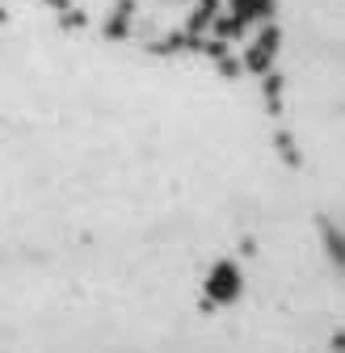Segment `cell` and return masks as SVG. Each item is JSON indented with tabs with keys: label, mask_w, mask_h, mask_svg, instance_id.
<instances>
[{
	"label": "cell",
	"mask_w": 345,
	"mask_h": 353,
	"mask_svg": "<svg viewBox=\"0 0 345 353\" xmlns=\"http://www.w3.org/2000/svg\"><path fill=\"white\" fill-rule=\"evenodd\" d=\"M240 294H244L240 265H236V261H215L210 274H206V282H202V299H206L210 307H232Z\"/></svg>",
	"instance_id": "1"
},
{
	"label": "cell",
	"mask_w": 345,
	"mask_h": 353,
	"mask_svg": "<svg viewBox=\"0 0 345 353\" xmlns=\"http://www.w3.org/2000/svg\"><path fill=\"white\" fill-rule=\"evenodd\" d=\"M278 51H282V26H274V21H270V26L257 30V38L244 47L240 68H244V72H253V76H266V72H274Z\"/></svg>",
	"instance_id": "2"
},
{
	"label": "cell",
	"mask_w": 345,
	"mask_h": 353,
	"mask_svg": "<svg viewBox=\"0 0 345 353\" xmlns=\"http://www.w3.org/2000/svg\"><path fill=\"white\" fill-rule=\"evenodd\" d=\"M101 34H106L110 42L131 38V34H135V0H118L114 13H110V17H106V26H101Z\"/></svg>",
	"instance_id": "3"
},
{
	"label": "cell",
	"mask_w": 345,
	"mask_h": 353,
	"mask_svg": "<svg viewBox=\"0 0 345 353\" xmlns=\"http://www.w3.org/2000/svg\"><path fill=\"white\" fill-rule=\"evenodd\" d=\"M274 5H278V0H228V13L240 17L244 26H257V21L274 17Z\"/></svg>",
	"instance_id": "4"
},
{
	"label": "cell",
	"mask_w": 345,
	"mask_h": 353,
	"mask_svg": "<svg viewBox=\"0 0 345 353\" xmlns=\"http://www.w3.org/2000/svg\"><path fill=\"white\" fill-rule=\"evenodd\" d=\"M219 9H224V0H198V5L190 9V17H186L181 30H186L190 38H202V34L210 30V21H215V13H219Z\"/></svg>",
	"instance_id": "5"
},
{
	"label": "cell",
	"mask_w": 345,
	"mask_h": 353,
	"mask_svg": "<svg viewBox=\"0 0 345 353\" xmlns=\"http://www.w3.org/2000/svg\"><path fill=\"white\" fill-rule=\"evenodd\" d=\"M206 34H210V38H219V42H240V38L248 34V26H244L240 17H232V13H215V21H210Z\"/></svg>",
	"instance_id": "6"
},
{
	"label": "cell",
	"mask_w": 345,
	"mask_h": 353,
	"mask_svg": "<svg viewBox=\"0 0 345 353\" xmlns=\"http://www.w3.org/2000/svg\"><path fill=\"white\" fill-rule=\"evenodd\" d=\"M320 236H324V252H328V261L337 265H345V240H341V228H333V219H320Z\"/></svg>",
	"instance_id": "7"
},
{
	"label": "cell",
	"mask_w": 345,
	"mask_h": 353,
	"mask_svg": "<svg viewBox=\"0 0 345 353\" xmlns=\"http://www.w3.org/2000/svg\"><path fill=\"white\" fill-rule=\"evenodd\" d=\"M262 97H266V110L278 118L282 114V76L278 72H266L262 76Z\"/></svg>",
	"instance_id": "8"
},
{
	"label": "cell",
	"mask_w": 345,
	"mask_h": 353,
	"mask_svg": "<svg viewBox=\"0 0 345 353\" xmlns=\"http://www.w3.org/2000/svg\"><path fill=\"white\" fill-rule=\"evenodd\" d=\"M274 143H278V152H282V160H286L290 168H299V164H304V156H299V148H295V139L286 135V130H278V135H274Z\"/></svg>",
	"instance_id": "9"
},
{
	"label": "cell",
	"mask_w": 345,
	"mask_h": 353,
	"mask_svg": "<svg viewBox=\"0 0 345 353\" xmlns=\"http://www.w3.org/2000/svg\"><path fill=\"white\" fill-rule=\"evenodd\" d=\"M215 68H219V76H228V80H236V76L244 72V68H240V59H236L232 51H224L219 59H215Z\"/></svg>",
	"instance_id": "10"
},
{
	"label": "cell",
	"mask_w": 345,
	"mask_h": 353,
	"mask_svg": "<svg viewBox=\"0 0 345 353\" xmlns=\"http://www.w3.org/2000/svg\"><path fill=\"white\" fill-rule=\"evenodd\" d=\"M59 26H63V30H84V26H89V17H84L80 9H63V13H59Z\"/></svg>",
	"instance_id": "11"
},
{
	"label": "cell",
	"mask_w": 345,
	"mask_h": 353,
	"mask_svg": "<svg viewBox=\"0 0 345 353\" xmlns=\"http://www.w3.org/2000/svg\"><path fill=\"white\" fill-rule=\"evenodd\" d=\"M42 5H47V9H59V13H63V9H72V0H42Z\"/></svg>",
	"instance_id": "12"
},
{
	"label": "cell",
	"mask_w": 345,
	"mask_h": 353,
	"mask_svg": "<svg viewBox=\"0 0 345 353\" xmlns=\"http://www.w3.org/2000/svg\"><path fill=\"white\" fill-rule=\"evenodd\" d=\"M5 21H9V13H5V9H0V26H5Z\"/></svg>",
	"instance_id": "13"
}]
</instances>
